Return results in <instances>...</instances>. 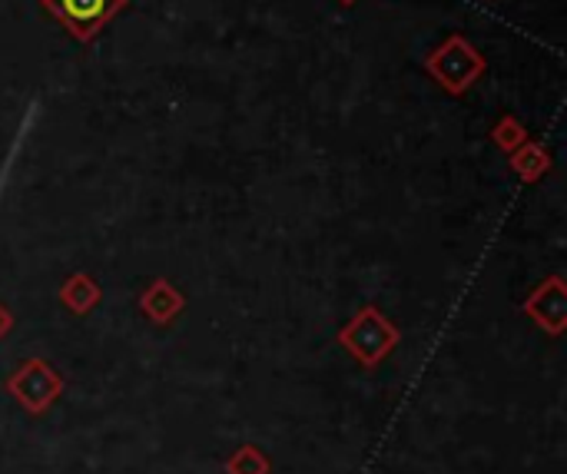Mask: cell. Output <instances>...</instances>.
<instances>
[{
	"instance_id": "6da1fadb",
	"label": "cell",
	"mask_w": 567,
	"mask_h": 474,
	"mask_svg": "<svg viewBox=\"0 0 567 474\" xmlns=\"http://www.w3.org/2000/svg\"><path fill=\"white\" fill-rule=\"evenodd\" d=\"M429 70L439 76V83L452 93H462L475 83V76L485 70V60L475 53V47L462 37H452L435 56H429Z\"/></svg>"
},
{
	"instance_id": "7a4b0ae2",
	"label": "cell",
	"mask_w": 567,
	"mask_h": 474,
	"mask_svg": "<svg viewBox=\"0 0 567 474\" xmlns=\"http://www.w3.org/2000/svg\"><path fill=\"white\" fill-rule=\"evenodd\" d=\"M43 7L76 37L90 40L103 30V23L126 7V0H43Z\"/></svg>"
},
{
	"instance_id": "3957f363",
	"label": "cell",
	"mask_w": 567,
	"mask_h": 474,
	"mask_svg": "<svg viewBox=\"0 0 567 474\" xmlns=\"http://www.w3.org/2000/svg\"><path fill=\"white\" fill-rule=\"evenodd\" d=\"M342 3H355V0H342Z\"/></svg>"
}]
</instances>
